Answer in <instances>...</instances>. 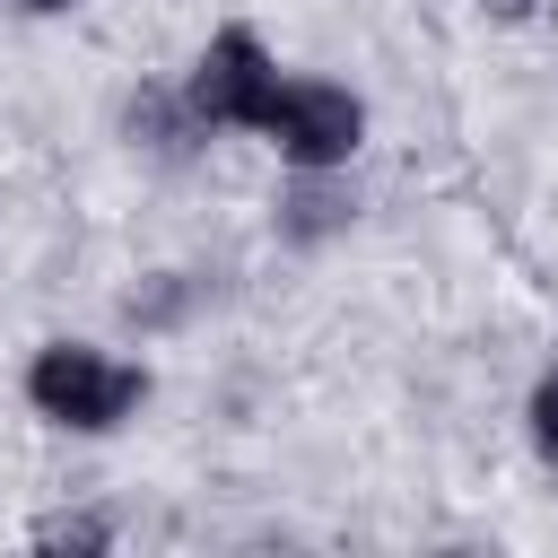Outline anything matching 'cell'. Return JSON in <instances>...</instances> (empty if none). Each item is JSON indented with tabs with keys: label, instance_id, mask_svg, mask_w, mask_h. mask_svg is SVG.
Instances as JSON below:
<instances>
[{
	"label": "cell",
	"instance_id": "cell-1",
	"mask_svg": "<svg viewBox=\"0 0 558 558\" xmlns=\"http://www.w3.org/2000/svg\"><path fill=\"white\" fill-rule=\"evenodd\" d=\"M26 392H35V410L44 418H61V427H113L122 410H140V366H122V357H105V349H78V340H52L35 366H26Z\"/></svg>",
	"mask_w": 558,
	"mask_h": 558
},
{
	"label": "cell",
	"instance_id": "cell-2",
	"mask_svg": "<svg viewBox=\"0 0 558 558\" xmlns=\"http://www.w3.org/2000/svg\"><path fill=\"white\" fill-rule=\"evenodd\" d=\"M357 131H366V113H357V96L349 87H331V78H279V96L262 105V140L288 157V166H340L349 148H357Z\"/></svg>",
	"mask_w": 558,
	"mask_h": 558
},
{
	"label": "cell",
	"instance_id": "cell-3",
	"mask_svg": "<svg viewBox=\"0 0 558 558\" xmlns=\"http://www.w3.org/2000/svg\"><path fill=\"white\" fill-rule=\"evenodd\" d=\"M279 96V70H270V52H262V35L253 26H227L209 52H201V70H192V113L201 122H244V131H262V105Z\"/></svg>",
	"mask_w": 558,
	"mask_h": 558
},
{
	"label": "cell",
	"instance_id": "cell-4",
	"mask_svg": "<svg viewBox=\"0 0 558 558\" xmlns=\"http://www.w3.org/2000/svg\"><path fill=\"white\" fill-rule=\"evenodd\" d=\"M532 445H541V453L558 462V375H549V384L532 392Z\"/></svg>",
	"mask_w": 558,
	"mask_h": 558
},
{
	"label": "cell",
	"instance_id": "cell-5",
	"mask_svg": "<svg viewBox=\"0 0 558 558\" xmlns=\"http://www.w3.org/2000/svg\"><path fill=\"white\" fill-rule=\"evenodd\" d=\"M44 541H87V549H96V541H105V523H44Z\"/></svg>",
	"mask_w": 558,
	"mask_h": 558
},
{
	"label": "cell",
	"instance_id": "cell-6",
	"mask_svg": "<svg viewBox=\"0 0 558 558\" xmlns=\"http://www.w3.org/2000/svg\"><path fill=\"white\" fill-rule=\"evenodd\" d=\"M497 9H506V17H523V9H532V0H497Z\"/></svg>",
	"mask_w": 558,
	"mask_h": 558
},
{
	"label": "cell",
	"instance_id": "cell-7",
	"mask_svg": "<svg viewBox=\"0 0 558 558\" xmlns=\"http://www.w3.org/2000/svg\"><path fill=\"white\" fill-rule=\"evenodd\" d=\"M26 9H70V0H26Z\"/></svg>",
	"mask_w": 558,
	"mask_h": 558
}]
</instances>
